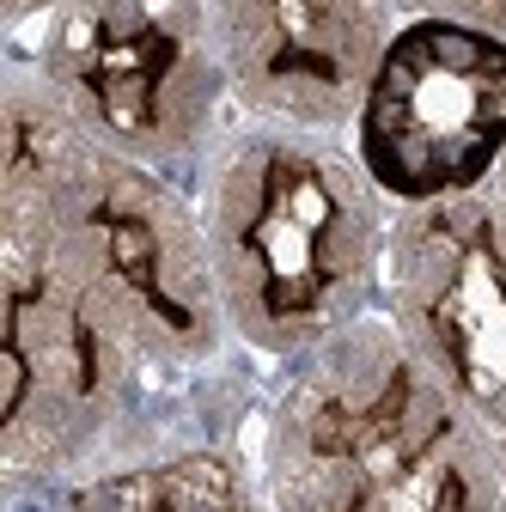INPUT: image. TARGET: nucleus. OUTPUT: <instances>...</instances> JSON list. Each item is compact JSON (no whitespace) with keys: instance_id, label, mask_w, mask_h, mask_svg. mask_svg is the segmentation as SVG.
<instances>
[{"instance_id":"10","label":"nucleus","mask_w":506,"mask_h":512,"mask_svg":"<svg viewBox=\"0 0 506 512\" xmlns=\"http://www.w3.org/2000/svg\"><path fill=\"white\" fill-rule=\"evenodd\" d=\"M55 7H68V0H0V19H7L13 37H25L31 25H43Z\"/></svg>"},{"instance_id":"9","label":"nucleus","mask_w":506,"mask_h":512,"mask_svg":"<svg viewBox=\"0 0 506 512\" xmlns=\"http://www.w3.org/2000/svg\"><path fill=\"white\" fill-rule=\"evenodd\" d=\"M403 13L409 19H458V25L506 37V0H403Z\"/></svg>"},{"instance_id":"4","label":"nucleus","mask_w":506,"mask_h":512,"mask_svg":"<svg viewBox=\"0 0 506 512\" xmlns=\"http://www.w3.org/2000/svg\"><path fill=\"white\" fill-rule=\"evenodd\" d=\"M13 49L74 128L183 189L238 116L208 0H68Z\"/></svg>"},{"instance_id":"5","label":"nucleus","mask_w":506,"mask_h":512,"mask_svg":"<svg viewBox=\"0 0 506 512\" xmlns=\"http://www.w3.org/2000/svg\"><path fill=\"white\" fill-rule=\"evenodd\" d=\"M348 147L397 214L482 196L506 159V37L403 19Z\"/></svg>"},{"instance_id":"7","label":"nucleus","mask_w":506,"mask_h":512,"mask_svg":"<svg viewBox=\"0 0 506 512\" xmlns=\"http://www.w3.org/2000/svg\"><path fill=\"white\" fill-rule=\"evenodd\" d=\"M232 110L250 122L354 135L403 0H208Z\"/></svg>"},{"instance_id":"6","label":"nucleus","mask_w":506,"mask_h":512,"mask_svg":"<svg viewBox=\"0 0 506 512\" xmlns=\"http://www.w3.org/2000/svg\"><path fill=\"white\" fill-rule=\"evenodd\" d=\"M385 317L458 397L506 476V208L488 189L397 214Z\"/></svg>"},{"instance_id":"11","label":"nucleus","mask_w":506,"mask_h":512,"mask_svg":"<svg viewBox=\"0 0 506 512\" xmlns=\"http://www.w3.org/2000/svg\"><path fill=\"white\" fill-rule=\"evenodd\" d=\"M488 196H494V202L506 208V159H500V171H494V183H488Z\"/></svg>"},{"instance_id":"8","label":"nucleus","mask_w":506,"mask_h":512,"mask_svg":"<svg viewBox=\"0 0 506 512\" xmlns=\"http://www.w3.org/2000/svg\"><path fill=\"white\" fill-rule=\"evenodd\" d=\"M7 512H269V500L257 452H244V439H208L68 488H7Z\"/></svg>"},{"instance_id":"3","label":"nucleus","mask_w":506,"mask_h":512,"mask_svg":"<svg viewBox=\"0 0 506 512\" xmlns=\"http://www.w3.org/2000/svg\"><path fill=\"white\" fill-rule=\"evenodd\" d=\"M257 476L269 512H506L488 439L385 311L275 372Z\"/></svg>"},{"instance_id":"1","label":"nucleus","mask_w":506,"mask_h":512,"mask_svg":"<svg viewBox=\"0 0 506 512\" xmlns=\"http://www.w3.org/2000/svg\"><path fill=\"white\" fill-rule=\"evenodd\" d=\"M0 250H19L80 317L177 391H257L214 287L189 189L98 147L7 55L0 98Z\"/></svg>"},{"instance_id":"2","label":"nucleus","mask_w":506,"mask_h":512,"mask_svg":"<svg viewBox=\"0 0 506 512\" xmlns=\"http://www.w3.org/2000/svg\"><path fill=\"white\" fill-rule=\"evenodd\" d=\"M244 354L293 366L385 311L397 208L342 135L232 116L189 183Z\"/></svg>"}]
</instances>
